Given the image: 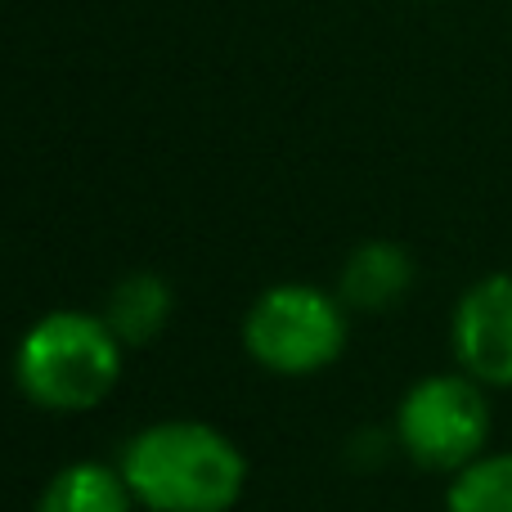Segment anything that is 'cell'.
Returning <instances> with one entry per match:
<instances>
[{"label":"cell","mask_w":512,"mask_h":512,"mask_svg":"<svg viewBox=\"0 0 512 512\" xmlns=\"http://www.w3.org/2000/svg\"><path fill=\"white\" fill-rule=\"evenodd\" d=\"M117 468L135 504L149 512H230L248 486L243 450L194 418H171L135 432Z\"/></svg>","instance_id":"1"},{"label":"cell","mask_w":512,"mask_h":512,"mask_svg":"<svg viewBox=\"0 0 512 512\" xmlns=\"http://www.w3.org/2000/svg\"><path fill=\"white\" fill-rule=\"evenodd\" d=\"M122 378V337L104 315L50 310L23 333L14 351V382L50 414H86Z\"/></svg>","instance_id":"2"},{"label":"cell","mask_w":512,"mask_h":512,"mask_svg":"<svg viewBox=\"0 0 512 512\" xmlns=\"http://www.w3.org/2000/svg\"><path fill=\"white\" fill-rule=\"evenodd\" d=\"M346 306L342 297L310 288V283H279L265 288L243 315V346L261 369L283 378L319 373L346 351Z\"/></svg>","instance_id":"3"},{"label":"cell","mask_w":512,"mask_h":512,"mask_svg":"<svg viewBox=\"0 0 512 512\" xmlns=\"http://www.w3.org/2000/svg\"><path fill=\"white\" fill-rule=\"evenodd\" d=\"M490 387L468 373H432L414 382L396 409V445L427 472H459L490 445Z\"/></svg>","instance_id":"4"},{"label":"cell","mask_w":512,"mask_h":512,"mask_svg":"<svg viewBox=\"0 0 512 512\" xmlns=\"http://www.w3.org/2000/svg\"><path fill=\"white\" fill-rule=\"evenodd\" d=\"M454 360L481 387L512 391V274H486L459 297L450 319Z\"/></svg>","instance_id":"5"},{"label":"cell","mask_w":512,"mask_h":512,"mask_svg":"<svg viewBox=\"0 0 512 512\" xmlns=\"http://www.w3.org/2000/svg\"><path fill=\"white\" fill-rule=\"evenodd\" d=\"M414 288V256L400 243L373 239L360 243L342 265V279H337V297L346 310H391L405 292Z\"/></svg>","instance_id":"6"},{"label":"cell","mask_w":512,"mask_h":512,"mask_svg":"<svg viewBox=\"0 0 512 512\" xmlns=\"http://www.w3.org/2000/svg\"><path fill=\"white\" fill-rule=\"evenodd\" d=\"M36 512H135V495L126 486L122 468L81 459L45 481Z\"/></svg>","instance_id":"7"},{"label":"cell","mask_w":512,"mask_h":512,"mask_svg":"<svg viewBox=\"0 0 512 512\" xmlns=\"http://www.w3.org/2000/svg\"><path fill=\"white\" fill-rule=\"evenodd\" d=\"M171 306H176V297H171L167 279H158V274H126L113 288V297H108L104 319L122 337V346H149L167 328Z\"/></svg>","instance_id":"8"},{"label":"cell","mask_w":512,"mask_h":512,"mask_svg":"<svg viewBox=\"0 0 512 512\" xmlns=\"http://www.w3.org/2000/svg\"><path fill=\"white\" fill-rule=\"evenodd\" d=\"M445 512H512V450H486L454 472Z\"/></svg>","instance_id":"9"}]
</instances>
